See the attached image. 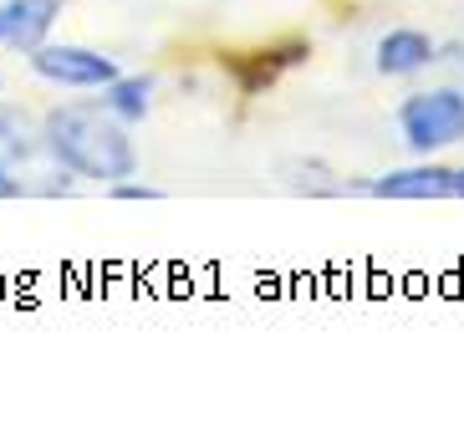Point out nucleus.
<instances>
[{
  "instance_id": "1",
  "label": "nucleus",
  "mask_w": 464,
  "mask_h": 433,
  "mask_svg": "<svg viewBox=\"0 0 464 433\" xmlns=\"http://www.w3.org/2000/svg\"><path fill=\"white\" fill-rule=\"evenodd\" d=\"M42 159L52 168H67L72 178L87 184H118L133 178L143 153L128 122H118L97 97H72L42 112Z\"/></svg>"
},
{
  "instance_id": "2",
  "label": "nucleus",
  "mask_w": 464,
  "mask_h": 433,
  "mask_svg": "<svg viewBox=\"0 0 464 433\" xmlns=\"http://www.w3.org/2000/svg\"><path fill=\"white\" fill-rule=\"evenodd\" d=\"M393 133L413 159H444L464 149V87L439 82V87H413L398 97Z\"/></svg>"
},
{
  "instance_id": "3",
  "label": "nucleus",
  "mask_w": 464,
  "mask_h": 433,
  "mask_svg": "<svg viewBox=\"0 0 464 433\" xmlns=\"http://www.w3.org/2000/svg\"><path fill=\"white\" fill-rule=\"evenodd\" d=\"M26 67L31 77L56 87V92H97L123 72L118 56L102 46H87V41H42L26 52Z\"/></svg>"
},
{
  "instance_id": "4",
  "label": "nucleus",
  "mask_w": 464,
  "mask_h": 433,
  "mask_svg": "<svg viewBox=\"0 0 464 433\" xmlns=\"http://www.w3.org/2000/svg\"><path fill=\"white\" fill-rule=\"evenodd\" d=\"M362 194H372V199H393V204L454 199V163H444V159H413V163H403V168H388V174L368 178Z\"/></svg>"
},
{
  "instance_id": "5",
  "label": "nucleus",
  "mask_w": 464,
  "mask_h": 433,
  "mask_svg": "<svg viewBox=\"0 0 464 433\" xmlns=\"http://www.w3.org/2000/svg\"><path fill=\"white\" fill-rule=\"evenodd\" d=\"M439 36H429L423 26H388L372 41V72L388 82H413L434 67Z\"/></svg>"
},
{
  "instance_id": "6",
  "label": "nucleus",
  "mask_w": 464,
  "mask_h": 433,
  "mask_svg": "<svg viewBox=\"0 0 464 433\" xmlns=\"http://www.w3.org/2000/svg\"><path fill=\"white\" fill-rule=\"evenodd\" d=\"M306 62H312V41L281 36V41H266V46H256V52H246V56H235V82H240L246 97H256L260 87H276L286 72L306 67Z\"/></svg>"
},
{
  "instance_id": "7",
  "label": "nucleus",
  "mask_w": 464,
  "mask_h": 433,
  "mask_svg": "<svg viewBox=\"0 0 464 433\" xmlns=\"http://www.w3.org/2000/svg\"><path fill=\"white\" fill-rule=\"evenodd\" d=\"M67 0H0V46L26 56L31 46L52 41Z\"/></svg>"
},
{
  "instance_id": "8",
  "label": "nucleus",
  "mask_w": 464,
  "mask_h": 433,
  "mask_svg": "<svg viewBox=\"0 0 464 433\" xmlns=\"http://www.w3.org/2000/svg\"><path fill=\"white\" fill-rule=\"evenodd\" d=\"M97 102L112 112L128 128H143L153 118V102H159V82L149 72H118L108 87H97Z\"/></svg>"
},
{
  "instance_id": "9",
  "label": "nucleus",
  "mask_w": 464,
  "mask_h": 433,
  "mask_svg": "<svg viewBox=\"0 0 464 433\" xmlns=\"http://www.w3.org/2000/svg\"><path fill=\"white\" fill-rule=\"evenodd\" d=\"M0 153L15 168L42 159V118L31 108H21V102H5V97H0Z\"/></svg>"
},
{
  "instance_id": "10",
  "label": "nucleus",
  "mask_w": 464,
  "mask_h": 433,
  "mask_svg": "<svg viewBox=\"0 0 464 433\" xmlns=\"http://www.w3.org/2000/svg\"><path fill=\"white\" fill-rule=\"evenodd\" d=\"M281 178H286V189L312 194V199H337V194L353 189V184H347L332 163H322V159H286V163H281Z\"/></svg>"
},
{
  "instance_id": "11",
  "label": "nucleus",
  "mask_w": 464,
  "mask_h": 433,
  "mask_svg": "<svg viewBox=\"0 0 464 433\" xmlns=\"http://www.w3.org/2000/svg\"><path fill=\"white\" fill-rule=\"evenodd\" d=\"M108 199H123V204H153V199H164V189L159 184H138L133 178H118V184H108Z\"/></svg>"
},
{
  "instance_id": "12",
  "label": "nucleus",
  "mask_w": 464,
  "mask_h": 433,
  "mask_svg": "<svg viewBox=\"0 0 464 433\" xmlns=\"http://www.w3.org/2000/svg\"><path fill=\"white\" fill-rule=\"evenodd\" d=\"M434 67H444V72H450V82H459V87H464V36H454V41H439V56H434Z\"/></svg>"
},
{
  "instance_id": "13",
  "label": "nucleus",
  "mask_w": 464,
  "mask_h": 433,
  "mask_svg": "<svg viewBox=\"0 0 464 433\" xmlns=\"http://www.w3.org/2000/svg\"><path fill=\"white\" fill-rule=\"evenodd\" d=\"M21 194H26V178H21V168L0 153V199H21Z\"/></svg>"
},
{
  "instance_id": "14",
  "label": "nucleus",
  "mask_w": 464,
  "mask_h": 433,
  "mask_svg": "<svg viewBox=\"0 0 464 433\" xmlns=\"http://www.w3.org/2000/svg\"><path fill=\"white\" fill-rule=\"evenodd\" d=\"M454 199H464V163L454 168Z\"/></svg>"
},
{
  "instance_id": "15",
  "label": "nucleus",
  "mask_w": 464,
  "mask_h": 433,
  "mask_svg": "<svg viewBox=\"0 0 464 433\" xmlns=\"http://www.w3.org/2000/svg\"><path fill=\"white\" fill-rule=\"evenodd\" d=\"M0 92H5V77H0Z\"/></svg>"
}]
</instances>
